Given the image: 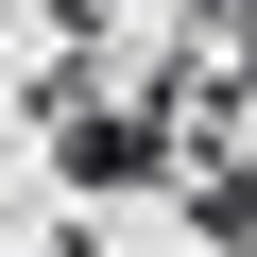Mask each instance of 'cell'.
Wrapping results in <instances>:
<instances>
[{"label":"cell","instance_id":"6da1fadb","mask_svg":"<svg viewBox=\"0 0 257 257\" xmlns=\"http://www.w3.org/2000/svg\"><path fill=\"white\" fill-rule=\"evenodd\" d=\"M172 189H189V223H206V257H257V155H172Z\"/></svg>","mask_w":257,"mask_h":257}]
</instances>
